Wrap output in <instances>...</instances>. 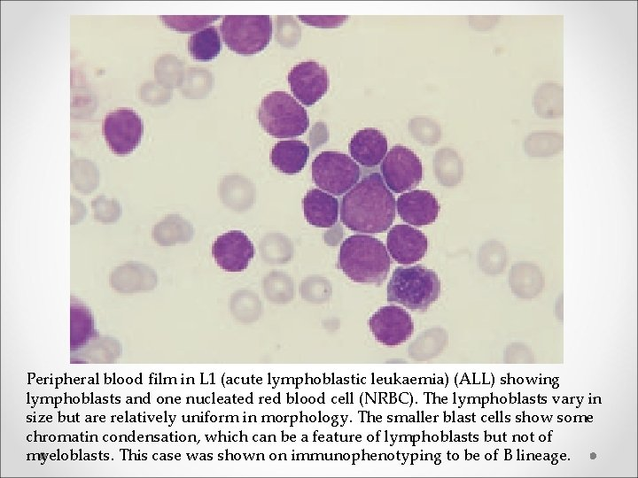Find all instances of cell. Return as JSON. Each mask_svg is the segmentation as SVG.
<instances>
[{
  "label": "cell",
  "mask_w": 638,
  "mask_h": 478,
  "mask_svg": "<svg viewBox=\"0 0 638 478\" xmlns=\"http://www.w3.org/2000/svg\"><path fill=\"white\" fill-rule=\"evenodd\" d=\"M395 213V199L378 173L363 177L341 201V221L354 232L376 234L386 231L393 224Z\"/></svg>",
  "instance_id": "6da1fadb"
},
{
  "label": "cell",
  "mask_w": 638,
  "mask_h": 478,
  "mask_svg": "<svg viewBox=\"0 0 638 478\" xmlns=\"http://www.w3.org/2000/svg\"><path fill=\"white\" fill-rule=\"evenodd\" d=\"M391 259L384 243L367 235H354L340 246L338 267L353 281L381 285Z\"/></svg>",
  "instance_id": "7a4b0ae2"
},
{
  "label": "cell",
  "mask_w": 638,
  "mask_h": 478,
  "mask_svg": "<svg viewBox=\"0 0 638 478\" xmlns=\"http://www.w3.org/2000/svg\"><path fill=\"white\" fill-rule=\"evenodd\" d=\"M440 293L438 274L422 265L395 268L387 284V301L425 312Z\"/></svg>",
  "instance_id": "3957f363"
},
{
  "label": "cell",
  "mask_w": 638,
  "mask_h": 478,
  "mask_svg": "<svg viewBox=\"0 0 638 478\" xmlns=\"http://www.w3.org/2000/svg\"><path fill=\"white\" fill-rule=\"evenodd\" d=\"M258 120L268 135L292 138L303 135L309 126L305 108L290 94L273 91L262 99Z\"/></svg>",
  "instance_id": "277c9868"
},
{
  "label": "cell",
  "mask_w": 638,
  "mask_h": 478,
  "mask_svg": "<svg viewBox=\"0 0 638 478\" xmlns=\"http://www.w3.org/2000/svg\"><path fill=\"white\" fill-rule=\"evenodd\" d=\"M226 46L239 55H253L263 50L272 37V20L268 15H227L221 24Z\"/></svg>",
  "instance_id": "5b68a950"
},
{
  "label": "cell",
  "mask_w": 638,
  "mask_h": 478,
  "mask_svg": "<svg viewBox=\"0 0 638 478\" xmlns=\"http://www.w3.org/2000/svg\"><path fill=\"white\" fill-rule=\"evenodd\" d=\"M360 174L357 163L338 151H323L312 163V177L315 185L334 196L350 190L358 182Z\"/></svg>",
  "instance_id": "8992f818"
},
{
  "label": "cell",
  "mask_w": 638,
  "mask_h": 478,
  "mask_svg": "<svg viewBox=\"0 0 638 478\" xmlns=\"http://www.w3.org/2000/svg\"><path fill=\"white\" fill-rule=\"evenodd\" d=\"M380 171L385 185L394 193L416 188L423 177L421 160L414 151L402 145L393 146L386 153Z\"/></svg>",
  "instance_id": "52a82bcc"
},
{
  "label": "cell",
  "mask_w": 638,
  "mask_h": 478,
  "mask_svg": "<svg viewBox=\"0 0 638 478\" xmlns=\"http://www.w3.org/2000/svg\"><path fill=\"white\" fill-rule=\"evenodd\" d=\"M102 129L110 149L116 155L124 156L133 151L140 143L143 122L135 111L122 108L105 116Z\"/></svg>",
  "instance_id": "ba28073f"
},
{
  "label": "cell",
  "mask_w": 638,
  "mask_h": 478,
  "mask_svg": "<svg viewBox=\"0 0 638 478\" xmlns=\"http://www.w3.org/2000/svg\"><path fill=\"white\" fill-rule=\"evenodd\" d=\"M368 323L376 340L390 347L403 343L414 331V323L409 313L397 305L379 308Z\"/></svg>",
  "instance_id": "9c48e42d"
},
{
  "label": "cell",
  "mask_w": 638,
  "mask_h": 478,
  "mask_svg": "<svg viewBox=\"0 0 638 478\" xmlns=\"http://www.w3.org/2000/svg\"><path fill=\"white\" fill-rule=\"evenodd\" d=\"M288 83L295 98L302 104L310 106L327 92L328 73L324 66L315 60L303 61L291 69Z\"/></svg>",
  "instance_id": "30bf717a"
},
{
  "label": "cell",
  "mask_w": 638,
  "mask_h": 478,
  "mask_svg": "<svg viewBox=\"0 0 638 478\" xmlns=\"http://www.w3.org/2000/svg\"><path fill=\"white\" fill-rule=\"evenodd\" d=\"M215 263L226 272L245 270L254 256V246L240 230H231L218 236L212 245Z\"/></svg>",
  "instance_id": "8fae6325"
},
{
  "label": "cell",
  "mask_w": 638,
  "mask_h": 478,
  "mask_svg": "<svg viewBox=\"0 0 638 478\" xmlns=\"http://www.w3.org/2000/svg\"><path fill=\"white\" fill-rule=\"evenodd\" d=\"M386 245L388 252L397 263L408 265L424 258L428 242L422 231L408 225L399 224L388 232Z\"/></svg>",
  "instance_id": "7c38bea8"
},
{
  "label": "cell",
  "mask_w": 638,
  "mask_h": 478,
  "mask_svg": "<svg viewBox=\"0 0 638 478\" xmlns=\"http://www.w3.org/2000/svg\"><path fill=\"white\" fill-rule=\"evenodd\" d=\"M397 212L402 220L422 227L434 222L440 212L436 197L427 190L415 189L401 195L396 203Z\"/></svg>",
  "instance_id": "4fadbf2b"
},
{
  "label": "cell",
  "mask_w": 638,
  "mask_h": 478,
  "mask_svg": "<svg viewBox=\"0 0 638 478\" xmlns=\"http://www.w3.org/2000/svg\"><path fill=\"white\" fill-rule=\"evenodd\" d=\"M349 151L353 159L360 165L374 167L382 162L387 153L386 137L373 127L359 130L349 143Z\"/></svg>",
  "instance_id": "5bb4252c"
},
{
  "label": "cell",
  "mask_w": 638,
  "mask_h": 478,
  "mask_svg": "<svg viewBox=\"0 0 638 478\" xmlns=\"http://www.w3.org/2000/svg\"><path fill=\"white\" fill-rule=\"evenodd\" d=\"M307 221L316 227H331L338 218V201L332 195L318 189L307 192L303 198Z\"/></svg>",
  "instance_id": "9a60e30c"
},
{
  "label": "cell",
  "mask_w": 638,
  "mask_h": 478,
  "mask_svg": "<svg viewBox=\"0 0 638 478\" xmlns=\"http://www.w3.org/2000/svg\"><path fill=\"white\" fill-rule=\"evenodd\" d=\"M309 147L300 140H283L276 143L271 150V163L281 173L295 174L307 164Z\"/></svg>",
  "instance_id": "2e32d148"
},
{
  "label": "cell",
  "mask_w": 638,
  "mask_h": 478,
  "mask_svg": "<svg viewBox=\"0 0 638 478\" xmlns=\"http://www.w3.org/2000/svg\"><path fill=\"white\" fill-rule=\"evenodd\" d=\"M260 255L268 264H284L293 258L294 248L290 238L282 233L266 234L259 243Z\"/></svg>",
  "instance_id": "e0dca14e"
},
{
  "label": "cell",
  "mask_w": 638,
  "mask_h": 478,
  "mask_svg": "<svg viewBox=\"0 0 638 478\" xmlns=\"http://www.w3.org/2000/svg\"><path fill=\"white\" fill-rule=\"evenodd\" d=\"M188 50L197 60L208 61L216 58L222 50L218 29L209 26L193 34L189 39Z\"/></svg>",
  "instance_id": "ac0fdd59"
},
{
  "label": "cell",
  "mask_w": 638,
  "mask_h": 478,
  "mask_svg": "<svg viewBox=\"0 0 638 478\" xmlns=\"http://www.w3.org/2000/svg\"><path fill=\"white\" fill-rule=\"evenodd\" d=\"M434 170L438 181L444 186H455L463 177V162L456 151L443 148L436 152Z\"/></svg>",
  "instance_id": "d6986e66"
},
{
  "label": "cell",
  "mask_w": 638,
  "mask_h": 478,
  "mask_svg": "<svg viewBox=\"0 0 638 478\" xmlns=\"http://www.w3.org/2000/svg\"><path fill=\"white\" fill-rule=\"evenodd\" d=\"M266 297L274 303H285L293 297L292 279L281 271H272L263 279Z\"/></svg>",
  "instance_id": "ffe728a7"
},
{
  "label": "cell",
  "mask_w": 638,
  "mask_h": 478,
  "mask_svg": "<svg viewBox=\"0 0 638 478\" xmlns=\"http://www.w3.org/2000/svg\"><path fill=\"white\" fill-rule=\"evenodd\" d=\"M156 232V239L160 243L171 244L190 240L191 228L182 218L171 216L159 225Z\"/></svg>",
  "instance_id": "44dd1931"
},
{
  "label": "cell",
  "mask_w": 638,
  "mask_h": 478,
  "mask_svg": "<svg viewBox=\"0 0 638 478\" xmlns=\"http://www.w3.org/2000/svg\"><path fill=\"white\" fill-rule=\"evenodd\" d=\"M478 264L484 271L495 274L504 269L508 256L503 244L497 241L484 243L478 251Z\"/></svg>",
  "instance_id": "7402d4cb"
},
{
  "label": "cell",
  "mask_w": 638,
  "mask_h": 478,
  "mask_svg": "<svg viewBox=\"0 0 638 478\" xmlns=\"http://www.w3.org/2000/svg\"><path fill=\"white\" fill-rule=\"evenodd\" d=\"M510 281L515 291H523L524 288H532L533 290L540 288L542 276L540 269L529 262H520L513 266L510 274Z\"/></svg>",
  "instance_id": "603a6c76"
},
{
  "label": "cell",
  "mask_w": 638,
  "mask_h": 478,
  "mask_svg": "<svg viewBox=\"0 0 638 478\" xmlns=\"http://www.w3.org/2000/svg\"><path fill=\"white\" fill-rule=\"evenodd\" d=\"M230 306L233 314L241 321H253L261 312L259 298L247 290L238 291L233 295Z\"/></svg>",
  "instance_id": "cb8c5ba5"
},
{
  "label": "cell",
  "mask_w": 638,
  "mask_h": 478,
  "mask_svg": "<svg viewBox=\"0 0 638 478\" xmlns=\"http://www.w3.org/2000/svg\"><path fill=\"white\" fill-rule=\"evenodd\" d=\"M562 147L559 136L554 137L552 134H540L530 135L525 149L531 156H549L557 152Z\"/></svg>",
  "instance_id": "d4e9b609"
},
{
  "label": "cell",
  "mask_w": 638,
  "mask_h": 478,
  "mask_svg": "<svg viewBox=\"0 0 638 478\" xmlns=\"http://www.w3.org/2000/svg\"><path fill=\"white\" fill-rule=\"evenodd\" d=\"M221 16H163V22L168 27L179 31H193L205 28L206 26L215 21Z\"/></svg>",
  "instance_id": "484cf974"
},
{
  "label": "cell",
  "mask_w": 638,
  "mask_h": 478,
  "mask_svg": "<svg viewBox=\"0 0 638 478\" xmlns=\"http://www.w3.org/2000/svg\"><path fill=\"white\" fill-rule=\"evenodd\" d=\"M302 297L311 302H323L331 295V285L322 277H309L300 286Z\"/></svg>",
  "instance_id": "4316f807"
},
{
  "label": "cell",
  "mask_w": 638,
  "mask_h": 478,
  "mask_svg": "<svg viewBox=\"0 0 638 478\" xmlns=\"http://www.w3.org/2000/svg\"><path fill=\"white\" fill-rule=\"evenodd\" d=\"M346 15H300L299 19L305 24L315 27L331 28L340 27L346 19Z\"/></svg>",
  "instance_id": "83f0119b"
},
{
  "label": "cell",
  "mask_w": 638,
  "mask_h": 478,
  "mask_svg": "<svg viewBox=\"0 0 638 478\" xmlns=\"http://www.w3.org/2000/svg\"><path fill=\"white\" fill-rule=\"evenodd\" d=\"M128 382L130 383V382H131V379H130V378H129V379H127V382Z\"/></svg>",
  "instance_id": "f1b7e54d"
}]
</instances>
